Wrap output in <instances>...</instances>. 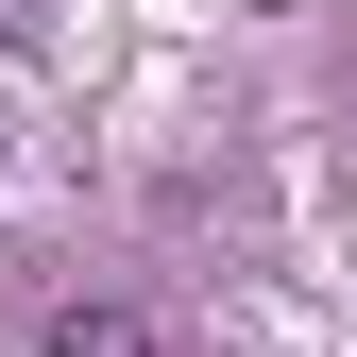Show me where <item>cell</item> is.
<instances>
[{
	"mask_svg": "<svg viewBox=\"0 0 357 357\" xmlns=\"http://www.w3.org/2000/svg\"><path fill=\"white\" fill-rule=\"evenodd\" d=\"M52 357H153V324H137V306H68Z\"/></svg>",
	"mask_w": 357,
	"mask_h": 357,
	"instance_id": "cell-1",
	"label": "cell"
}]
</instances>
